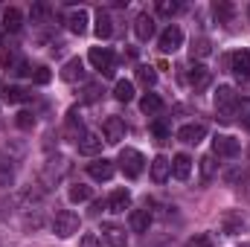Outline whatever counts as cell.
Masks as SVG:
<instances>
[{"label": "cell", "mask_w": 250, "mask_h": 247, "mask_svg": "<svg viewBox=\"0 0 250 247\" xmlns=\"http://www.w3.org/2000/svg\"><path fill=\"white\" fill-rule=\"evenodd\" d=\"M236 108H239L236 90H233L230 84H221V87L215 90V111H218V117H221L224 123H230V120L236 117Z\"/></svg>", "instance_id": "6da1fadb"}, {"label": "cell", "mask_w": 250, "mask_h": 247, "mask_svg": "<svg viewBox=\"0 0 250 247\" xmlns=\"http://www.w3.org/2000/svg\"><path fill=\"white\" fill-rule=\"evenodd\" d=\"M53 230H56V236H59V239H70V236H76V233H79V215H76V212H70V209L56 212Z\"/></svg>", "instance_id": "7a4b0ae2"}, {"label": "cell", "mask_w": 250, "mask_h": 247, "mask_svg": "<svg viewBox=\"0 0 250 247\" xmlns=\"http://www.w3.org/2000/svg\"><path fill=\"white\" fill-rule=\"evenodd\" d=\"M143 166H146V160H143V154L137 148H123L120 151V169H123L128 178H137L143 172Z\"/></svg>", "instance_id": "3957f363"}, {"label": "cell", "mask_w": 250, "mask_h": 247, "mask_svg": "<svg viewBox=\"0 0 250 247\" xmlns=\"http://www.w3.org/2000/svg\"><path fill=\"white\" fill-rule=\"evenodd\" d=\"M87 59H90V64H93L102 76H114V53H111L108 47H93Z\"/></svg>", "instance_id": "277c9868"}, {"label": "cell", "mask_w": 250, "mask_h": 247, "mask_svg": "<svg viewBox=\"0 0 250 247\" xmlns=\"http://www.w3.org/2000/svg\"><path fill=\"white\" fill-rule=\"evenodd\" d=\"M125 120L120 117H108L105 125H102V134H105V143H111V145H117V143H123L125 140Z\"/></svg>", "instance_id": "5b68a950"}, {"label": "cell", "mask_w": 250, "mask_h": 247, "mask_svg": "<svg viewBox=\"0 0 250 247\" xmlns=\"http://www.w3.org/2000/svg\"><path fill=\"white\" fill-rule=\"evenodd\" d=\"M227 64H230V73L233 76H239V79H248L250 76V53H245V50L230 53L227 56Z\"/></svg>", "instance_id": "8992f818"}, {"label": "cell", "mask_w": 250, "mask_h": 247, "mask_svg": "<svg viewBox=\"0 0 250 247\" xmlns=\"http://www.w3.org/2000/svg\"><path fill=\"white\" fill-rule=\"evenodd\" d=\"M181 44H184V32H181V26H169V29H163V35H160V50H163V53H175V50H181Z\"/></svg>", "instance_id": "52a82bcc"}, {"label": "cell", "mask_w": 250, "mask_h": 247, "mask_svg": "<svg viewBox=\"0 0 250 247\" xmlns=\"http://www.w3.org/2000/svg\"><path fill=\"white\" fill-rule=\"evenodd\" d=\"M204 137H207V125H201V123H189L178 131V140L181 143H189V145H198Z\"/></svg>", "instance_id": "ba28073f"}, {"label": "cell", "mask_w": 250, "mask_h": 247, "mask_svg": "<svg viewBox=\"0 0 250 247\" xmlns=\"http://www.w3.org/2000/svg\"><path fill=\"white\" fill-rule=\"evenodd\" d=\"M102 239H105L108 245H114V247H125V245H128L125 230L120 227V224H111V221H105V224H102Z\"/></svg>", "instance_id": "9c48e42d"}, {"label": "cell", "mask_w": 250, "mask_h": 247, "mask_svg": "<svg viewBox=\"0 0 250 247\" xmlns=\"http://www.w3.org/2000/svg\"><path fill=\"white\" fill-rule=\"evenodd\" d=\"M212 151L218 157H236L239 154V140L236 137H215L212 140Z\"/></svg>", "instance_id": "30bf717a"}, {"label": "cell", "mask_w": 250, "mask_h": 247, "mask_svg": "<svg viewBox=\"0 0 250 247\" xmlns=\"http://www.w3.org/2000/svg\"><path fill=\"white\" fill-rule=\"evenodd\" d=\"M114 169H117V166L102 157V160H93V163L87 166V175H90L93 181H111V178H114Z\"/></svg>", "instance_id": "8fae6325"}, {"label": "cell", "mask_w": 250, "mask_h": 247, "mask_svg": "<svg viewBox=\"0 0 250 247\" xmlns=\"http://www.w3.org/2000/svg\"><path fill=\"white\" fill-rule=\"evenodd\" d=\"M102 143H105V140H102L99 134H90V131H87V134L79 140V154L93 157V154H99V151H102Z\"/></svg>", "instance_id": "7c38bea8"}, {"label": "cell", "mask_w": 250, "mask_h": 247, "mask_svg": "<svg viewBox=\"0 0 250 247\" xmlns=\"http://www.w3.org/2000/svg\"><path fill=\"white\" fill-rule=\"evenodd\" d=\"M105 206H108L111 212H125V209L131 206V192H128V189H117V192H111V198L105 201Z\"/></svg>", "instance_id": "4fadbf2b"}, {"label": "cell", "mask_w": 250, "mask_h": 247, "mask_svg": "<svg viewBox=\"0 0 250 247\" xmlns=\"http://www.w3.org/2000/svg\"><path fill=\"white\" fill-rule=\"evenodd\" d=\"M87 12L84 9H76V12H70V18H67V29L73 32V35H84L87 32Z\"/></svg>", "instance_id": "5bb4252c"}, {"label": "cell", "mask_w": 250, "mask_h": 247, "mask_svg": "<svg viewBox=\"0 0 250 247\" xmlns=\"http://www.w3.org/2000/svg\"><path fill=\"white\" fill-rule=\"evenodd\" d=\"M209 70L204 67V64H195L192 70H189V84L195 87V90H204V87H209Z\"/></svg>", "instance_id": "9a60e30c"}, {"label": "cell", "mask_w": 250, "mask_h": 247, "mask_svg": "<svg viewBox=\"0 0 250 247\" xmlns=\"http://www.w3.org/2000/svg\"><path fill=\"white\" fill-rule=\"evenodd\" d=\"M169 175H172V160L154 157V160H151V181H154V184H163Z\"/></svg>", "instance_id": "2e32d148"}, {"label": "cell", "mask_w": 250, "mask_h": 247, "mask_svg": "<svg viewBox=\"0 0 250 247\" xmlns=\"http://www.w3.org/2000/svg\"><path fill=\"white\" fill-rule=\"evenodd\" d=\"M0 96H3L6 105H18V102H26V99H29V93H26L23 87H18V84H3Z\"/></svg>", "instance_id": "e0dca14e"}, {"label": "cell", "mask_w": 250, "mask_h": 247, "mask_svg": "<svg viewBox=\"0 0 250 247\" xmlns=\"http://www.w3.org/2000/svg\"><path fill=\"white\" fill-rule=\"evenodd\" d=\"M189 172H192V160H189V154H175V157H172V175H175L178 181H187Z\"/></svg>", "instance_id": "ac0fdd59"}, {"label": "cell", "mask_w": 250, "mask_h": 247, "mask_svg": "<svg viewBox=\"0 0 250 247\" xmlns=\"http://www.w3.org/2000/svg\"><path fill=\"white\" fill-rule=\"evenodd\" d=\"M93 32H96V38H99V41L111 38V32H114V21H111V15H108V12H99V15H96V26H93Z\"/></svg>", "instance_id": "d6986e66"}, {"label": "cell", "mask_w": 250, "mask_h": 247, "mask_svg": "<svg viewBox=\"0 0 250 247\" xmlns=\"http://www.w3.org/2000/svg\"><path fill=\"white\" fill-rule=\"evenodd\" d=\"M134 32H137L140 41H148V38L154 35V21H151L148 15H137V21H134Z\"/></svg>", "instance_id": "ffe728a7"}, {"label": "cell", "mask_w": 250, "mask_h": 247, "mask_svg": "<svg viewBox=\"0 0 250 247\" xmlns=\"http://www.w3.org/2000/svg\"><path fill=\"white\" fill-rule=\"evenodd\" d=\"M151 227V212L148 209H134L131 212V230L134 233H148Z\"/></svg>", "instance_id": "44dd1931"}, {"label": "cell", "mask_w": 250, "mask_h": 247, "mask_svg": "<svg viewBox=\"0 0 250 247\" xmlns=\"http://www.w3.org/2000/svg\"><path fill=\"white\" fill-rule=\"evenodd\" d=\"M62 79L64 82H76V79H84V64L82 59H70V62L62 67Z\"/></svg>", "instance_id": "7402d4cb"}, {"label": "cell", "mask_w": 250, "mask_h": 247, "mask_svg": "<svg viewBox=\"0 0 250 247\" xmlns=\"http://www.w3.org/2000/svg\"><path fill=\"white\" fill-rule=\"evenodd\" d=\"M160 108H163V99H160L157 93H146V96L140 99V111L148 114V117H151V114H160Z\"/></svg>", "instance_id": "603a6c76"}, {"label": "cell", "mask_w": 250, "mask_h": 247, "mask_svg": "<svg viewBox=\"0 0 250 247\" xmlns=\"http://www.w3.org/2000/svg\"><path fill=\"white\" fill-rule=\"evenodd\" d=\"M114 99H117V102H131V99H134V84L125 82V79H120V82L114 84Z\"/></svg>", "instance_id": "cb8c5ba5"}, {"label": "cell", "mask_w": 250, "mask_h": 247, "mask_svg": "<svg viewBox=\"0 0 250 247\" xmlns=\"http://www.w3.org/2000/svg\"><path fill=\"white\" fill-rule=\"evenodd\" d=\"M3 26H6L9 32H18V29H21V9L9 6V9L3 12Z\"/></svg>", "instance_id": "d4e9b609"}, {"label": "cell", "mask_w": 250, "mask_h": 247, "mask_svg": "<svg viewBox=\"0 0 250 247\" xmlns=\"http://www.w3.org/2000/svg\"><path fill=\"white\" fill-rule=\"evenodd\" d=\"M67 198H70L73 204H82V201H87V198H90V186H84V184H76V186H70V192H67Z\"/></svg>", "instance_id": "484cf974"}, {"label": "cell", "mask_w": 250, "mask_h": 247, "mask_svg": "<svg viewBox=\"0 0 250 247\" xmlns=\"http://www.w3.org/2000/svg\"><path fill=\"white\" fill-rule=\"evenodd\" d=\"M239 227H242V215H239V212H227V215H224V233H227V236H236Z\"/></svg>", "instance_id": "4316f807"}, {"label": "cell", "mask_w": 250, "mask_h": 247, "mask_svg": "<svg viewBox=\"0 0 250 247\" xmlns=\"http://www.w3.org/2000/svg\"><path fill=\"white\" fill-rule=\"evenodd\" d=\"M137 82H140V84H146V87H151V84L157 82L154 67H137Z\"/></svg>", "instance_id": "83f0119b"}, {"label": "cell", "mask_w": 250, "mask_h": 247, "mask_svg": "<svg viewBox=\"0 0 250 247\" xmlns=\"http://www.w3.org/2000/svg\"><path fill=\"white\" fill-rule=\"evenodd\" d=\"M212 15H215V18H218L221 23H227V21L233 18V6L221 0V3H215V6H212Z\"/></svg>", "instance_id": "f1b7e54d"}, {"label": "cell", "mask_w": 250, "mask_h": 247, "mask_svg": "<svg viewBox=\"0 0 250 247\" xmlns=\"http://www.w3.org/2000/svg\"><path fill=\"white\" fill-rule=\"evenodd\" d=\"M212 175H215V157L207 154V157H201V178L204 181H212Z\"/></svg>", "instance_id": "f546056e"}, {"label": "cell", "mask_w": 250, "mask_h": 247, "mask_svg": "<svg viewBox=\"0 0 250 247\" xmlns=\"http://www.w3.org/2000/svg\"><path fill=\"white\" fill-rule=\"evenodd\" d=\"M178 9H181V6H178L175 0H157V12H160V15H166V18H169V15H175Z\"/></svg>", "instance_id": "4dcf8cb0"}, {"label": "cell", "mask_w": 250, "mask_h": 247, "mask_svg": "<svg viewBox=\"0 0 250 247\" xmlns=\"http://www.w3.org/2000/svg\"><path fill=\"white\" fill-rule=\"evenodd\" d=\"M192 56H198V59L209 56V41H207V38H198V41L192 44Z\"/></svg>", "instance_id": "1f68e13d"}, {"label": "cell", "mask_w": 250, "mask_h": 247, "mask_svg": "<svg viewBox=\"0 0 250 247\" xmlns=\"http://www.w3.org/2000/svg\"><path fill=\"white\" fill-rule=\"evenodd\" d=\"M151 134H154L157 140H166V137H169V125L163 123V120H154V123H151Z\"/></svg>", "instance_id": "d6a6232c"}, {"label": "cell", "mask_w": 250, "mask_h": 247, "mask_svg": "<svg viewBox=\"0 0 250 247\" xmlns=\"http://www.w3.org/2000/svg\"><path fill=\"white\" fill-rule=\"evenodd\" d=\"M32 82H35V84H47V82H50V70H47V67H35Z\"/></svg>", "instance_id": "836d02e7"}, {"label": "cell", "mask_w": 250, "mask_h": 247, "mask_svg": "<svg viewBox=\"0 0 250 247\" xmlns=\"http://www.w3.org/2000/svg\"><path fill=\"white\" fill-rule=\"evenodd\" d=\"M187 247H212V242H209V236H195L187 242Z\"/></svg>", "instance_id": "e575fe53"}, {"label": "cell", "mask_w": 250, "mask_h": 247, "mask_svg": "<svg viewBox=\"0 0 250 247\" xmlns=\"http://www.w3.org/2000/svg\"><path fill=\"white\" fill-rule=\"evenodd\" d=\"M79 247H102V245H99V239H96L93 233H87V236H82V242H79Z\"/></svg>", "instance_id": "d590c367"}, {"label": "cell", "mask_w": 250, "mask_h": 247, "mask_svg": "<svg viewBox=\"0 0 250 247\" xmlns=\"http://www.w3.org/2000/svg\"><path fill=\"white\" fill-rule=\"evenodd\" d=\"M32 123H35V120H32V114H26V111H23V114H18V125H21V128H29Z\"/></svg>", "instance_id": "8d00e7d4"}, {"label": "cell", "mask_w": 250, "mask_h": 247, "mask_svg": "<svg viewBox=\"0 0 250 247\" xmlns=\"http://www.w3.org/2000/svg\"><path fill=\"white\" fill-rule=\"evenodd\" d=\"M242 125H245V128H248V131H250V114H248V117H245V120H242Z\"/></svg>", "instance_id": "74e56055"}, {"label": "cell", "mask_w": 250, "mask_h": 247, "mask_svg": "<svg viewBox=\"0 0 250 247\" xmlns=\"http://www.w3.org/2000/svg\"><path fill=\"white\" fill-rule=\"evenodd\" d=\"M0 41H3V32H0Z\"/></svg>", "instance_id": "f35d334b"}, {"label": "cell", "mask_w": 250, "mask_h": 247, "mask_svg": "<svg viewBox=\"0 0 250 247\" xmlns=\"http://www.w3.org/2000/svg\"><path fill=\"white\" fill-rule=\"evenodd\" d=\"M242 247H250V245H242Z\"/></svg>", "instance_id": "ab89813d"}]
</instances>
